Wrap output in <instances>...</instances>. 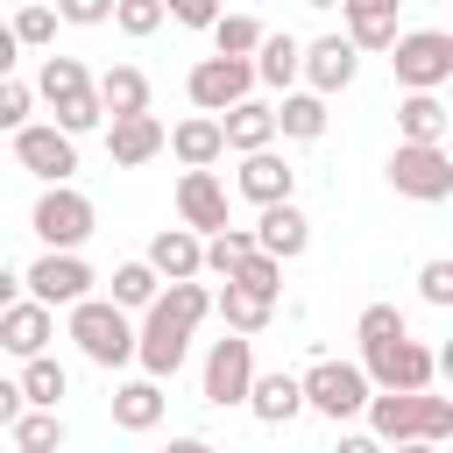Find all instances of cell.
I'll use <instances>...</instances> for the list:
<instances>
[{
    "instance_id": "obj_1",
    "label": "cell",
    "mask_w": 453,
    "mask_h": 453,
    "mask_svg": "<svg viewBox=\"0 0 453 453\" xmlns=\"http://www.w3.org/2000/svg\"><path fill=\"white\" fill-rule=\"evenodd\" d=\"M205 311H212V290H205L198 276H184V283L156 290V297L142 304V326H134V361H142V375L170 382V375L184 368L191 333H198V319H205Z\"/></svg>"
},
{
    "instance_id": "obj_2",
    "label": "cell",
    "mask_w": 453,
    "mask_h": 453,
    "mask_svg": "<svg viewBox=\"0 0 453 453\" xmlns=\"http://www.w3.org/2000/svg\"><path fill=\"white\" fill-rule=\"evenodd\" d=\"M368 432L382 439V446H396V439H432V446H446L453 439V396H432V389H368Z\"/></svg>"
},
{
    "instance_id": "obj_3",
    "label": "cell",
    "mask_w": 453,
    "mask_h": 453,
    "mask_svg": "<svg viewBox=\"0 0 453 453\" xmlns=\"http://www.w3.org/2000/svg\"><path fill=\"white\" fill-rule=\"evenodd\" d=\"M35 99H50V113H57L64 134H92V127H106L99 92H92V71H85L78 57H42V71H35Z\"/></svg>"
},
{
    "instance_id": "obj_4",
    "label": "cell",
    "mask_w": 453,
    "mask_h": 453,
    "mask_svg": "<svg viewBox=\"0 0 453 453\" xmlns=\"http://www.w3.org/2000/svg\"><path fill=\"white\" fill-rule=\"evenodd\" d=\"M71 340H78V354L92 368H127L134 361V326H127V311L113 297H78L71 304Z\"/></svg>"
},
{
    "instance_id": "obj_5",
    "label": "cell",
    "mask_w": 453,
    "mask_h": 453,
    "mask_svg": "<svg viewBox=\"0 0 453 453\" xmlns=\"http://www.w3.org/2000/svg\"><path fill=\"white\" fill-rule=\"evenodd\" d=\"M389 64H396V85L403 92H439L453 78V35L446 28H396Z\"/></svg>"
},
{
    "instance_id": "obj_6",
    "label": "cell",
    "mask_w": 453,
    "mask_h": 453,
    "mask_svg": "<svg viewBox=\"0 0 453 453\" xmlns=\"http://www.w3.org/2000/svg\"><path fill=\"white\" fill-rule=\"evenodd\" d=\"M389 184H396V198H418V205L453 198V156H446V142H396L389 149Z\"/></svg>"
},
{
    "instance_id": "obj_7",
    "label": "cell",
    "mask_w": 453,
    "mask_h": 453,
    "mask_svg": "<svg viewBox=\"0 0 453 453\" xmlns=\"http://www.w3.org/2000/svg\"><path fill=\"white\" fill-rule=\"evenodd\" d=\"M28 226H35L42 248H85L92 226H99V205H92L85 191H71V184H50V191L35 198V212H28Z\"/></svg>"
},
{
    "instance_id": "obj_8",
    "label": "cell",
    "mask_w": 453,
    "mask_h": 453,
    "mask_svg": "<svg viewBox=\"0 0 453 453\" xmlns=\"http://www.w3.org/2000/svg\"><path fill=\"white\" fill-rule=\"evenodd\" d=\"M92 283H99V276L85 269V255H78V248H42V255L21 269V290H28L35 304H50V311H57V304L71 311L78 297H92Z\"/></svg>"
},
{
    "instance_id": "obj_9",
    "label": "cell",
    "mask_w": 453,
    "mask_h": 453,
    "mask_svg": "<svg viewBox=\"0 0 453 453\" xmlns=\"http://www.w3.org/2000/svg\"><path fill=\"white\" fill-rule=\"evenodd\" d=\"M297 389H304V411H319V418H361V403H368V375H361V361H311L304 375H297Z\"/></svg>"
},
{
    "instance_id": "obj_10",
    "label": "cell",
    "mask_w": 453,
    "mask_h": 453,
    "mask_svg": "<svg viewBox=\"0 0 453 453\" xmlns=\"http://www.w3.org/2000/svg\"><path fill=\"white\" fill-rule=\"evenodd\" d=\"M361 375H368V389H432L439 354L403 333V340H389V347H368V354H361Z\"/></svg>"
},
{
    "instance_id": "obj_11",
    "label": "cell",
    "mask_w": 453,
    "mask_h": 453,
    "mask_svg": "<svg viewBox=\"0 0 453 453\" xmlns=\"http://www.w3.org/2000/svg\"><path fill=\"white\" fill-rule=\"evenodd\" d=\"M14 156H21V170L42 177V184H71V177H78V134H64L57 120L14 127Z\"/></svg>"
},
{
    "instance_id": "obj_12",
    "label": "cell",
    "mask_w": 453,
    "mask_h": 453,
    "mask_svg": "<svg viewBox=\"0 0 453 453\" xmlns=\"http://www.w3.org/2000/svg\"><path fill=\"white\" fill-rule=\"evenodd\" d=\"M184 92H191L198 113H226L234 99L255 92V64H248V57H198L191 78H184Z\"/></svg>"
},
{
    "instance_id": "obj_13",
    "label": "cell",
    "mask_w": 453,
    "mask_h": 453,
    "mask_svg": "<svg viewBox=\"0 0 453 453\" xmlns=\"http://www.w3.org/2000/svg\"><path fill=\"white\" fill-rule=\"evenodd\" d=\"M354 71H361V50H354L347 35H319V42H304V50H297V78H304V92H319V99L347 92V85H354Z\"/></svg>"
},
{
    "instance_id": "obj_14",
    "label": "cell",
    "mask_w": 453,
    "mask_h": 453,
    "mask_svg": "<svg viewBox=\"0 0 453 453\" xmlns=\"http://www.w3.org/2000/svg\"><path fill=\"white\" fill-rule=\"evenodd\" d=\"M248 382H255V340L248 333H226V340H212V354H205V403H241L248 396Z\"/></svg>"
},
{
    "instance_id": "obj_15",
    "label": "cell",
    "mask_w": 453,
    "mask_h": 453,
    "mask_svg": "<svg viewBox=\"0 0 453 453\" xmlns=\"http://www.w3.org/2000/svg\"><path fill=\"white\" fill-rule=\"evenodd\" d=\"M50 340H57V311H50V304H35V297H14V304H0V347H7L14 361H28V354H50Z\"/></svg>"
},
{
    "instance_id": "obj_16",
    "label": "cell",
    "mask_w": 453,
    "mask_h": 453,
    "mask_svg": "<svg viewBox=\"0 0 453 453\" xmlns=\"http://www.w3.org/2000/svg\"><path fill=\"white\" fill-rule=\"evenodd\" d=\"M234 191H241L248 205H276V198H290V191H297V170H290L276 149H248V156H241V170H234Z\"/></svg>"
},
{
    "instance_id": "obj_17",
    "label": "cell",
    "mask_w": 453,
    "mask_h": 453,
    "mask_svg": "<svg viewBox=\"0 0 453 453\" xmlns=\"http://www.w3.org/2000/svg\"><path fill=\"white\" fill-rule=\"evenodd\" d=\"M177 219H184L191 234H219V226H226V184H219L212 170H184V177H177Z\"/></svg>"
},
{
    "instance_id": "obj_18",
    "label": "cell",
    "mask_w": 453,
    "mask_h": 453,
    "mask_svg": "<svg viewBox=\"0 0 453 453\" xmlns=\"http://www.w3.org/2000/svg\"><path fill=\"white\" fill-rule=\"evenodd\" d=\"M248 234H255V248H262V255H276V262H297V255L311 248V219H304L290 198L262 205V219H255Z\"/></svg>"
},
{
    "instance_id": "obj_19",
    "label": "cell",
    "mask_w": 453,
    "mask_h": 453,
    "mask_svg": "<svg viewBox=\"0 0 453 453\" xmlns=\"http://www.w3.org/2000/svg\"><path fill=\"white\" fill-rule=\"evenodd\" d=\"M106 156H113L120 170L156 163V156H163V120H156V113H120V120H106Z\"/></svg>"
},
{
    "instance_id": "obj_20",
    "label": "cell",
    "mask_w": 453,
    "mask_h": 453,
    "mask_svg": "<svg viewBox=\"0 0 453 453\" xmlns=\"http://www.w3.org/2000/svg\"><path fill=\"white\" fill-rule=\"evenodd\" d=\"M262 425H290L297 411H304V389H297V375L290 368H255V382H248V396H241Z\"/></svg>"
},
{
    "instance_id": "obj_21",
    "label": "cell",
    "mask_w": 453,
    "mask_h": 453,
    "mask_svg": "<svg viewBox=\"0 0 453 453\" xmlns=\"http://www.w3.org/2000/svg\"><path fill=\"white\" fill-rule=\"evenodd\" d=\"M212 120H219V142H226L234 156H248V149H269V142H276V113H269L255 92H248V99H234L226 113H212Z\"/></svg>"
},
{
    "instance_id": "obj_22",
    "label": "cell",
    "mask_w": 453,
    "mask_h": 453,
    "mask_svg": "<svg viewBox=\"0 0 453 453\" xmlns=\"http://www.w3.org/2000/svg\"><path fill=\"white\" fill-rule=\"evenodd\" d=\"M163 149H170L184 170H212V163L226 156V142H219V120H212V113H191V120L163 127Z\"/></svg>"
},
{
    "instance_id": "obj_23",
    "label": "cell",
    "mask_w": 453,
    "mask_h": 453,
    "mask_svg": "<svg viewBox=\"0 0 453 453\" xmlns=\"http://www.w3.org/2000/svg\"><path fill=\"white\" fill-rule=\"evenodd\" d=\"M340 14H347V42L361 57L396 42V0H340Z\"/></svg>"
},
{
    "instance_id": "obj_24",
    "label": "cell",
    "mask_w": 453,
    "mask_h": 453,
    "mask_svg": "<svg viewBox=\"0 0 453 453\" xmlns=\"http://www.w3.org/2000/svg\"><path fill=\"white\" fill-rule=\"evenodd\" d=\"M297 50H304V42H297L290 28H262V42H255V57H248V64H255V85L290 92V85H297Z\"/></svg>"
},
{
    "instance_id": "obj_25",
    "label": "cell",
    "mask_w": 453,
    "mask_h": 453,
    "mask_svg": "<svg viewBox=\"0 0 453 453\" xmlns=\"http://www.w3.org/2000/svg\"><path fill=\"white\" fill-rule=\"evenodd\" d=\"M92 92H99V113H106V120H120V113H149V78H142L134 64H106V71L92 78Z\"/></svg>"
},
{
    "instance_id": "obj_26",
    "label": "cell",
    "mask_w": 453,
    "mask_h": 453,
    "mask_svg": "<svg viewBox=\"0 0 453 453\" xmlns=\"http://www.w3.org/2000/svg\"><path fill=\"white\" fill-rule=\"evenodd\" d=\"M198 248H205V241H198L191 226H163V234L149 241V255H142V262H149L163 283H184V276H198Z\"/></svg>"
},
{
    "instance_id": "obj_27",
    "label": "cell",
    "mask_w": 453,
    "mask_h": 453,
    "mask_svg": "<svg viewBox=\"0 0 453 453\" xmlns=\"http://www.w3.org/2000/svg\"><path fill=\"white\" fill-rule=\"evenodd\" d=\"M113 425H120V432H156V425H163V382H156V375L120 382V389H113Z\"/></svg>"
},
{
    "instance_id": "obj_28",
    "label": "cell",
    "mask_w": 453,
    "mask_h": 453,
    "mask_svg": "<svg viewBox=\"0 0 453 453\" xmlns=\"http://www.w3.org/2000/svg\"><path fill=\"white\" fill-rule=\"evenodd\" d=\"M446 127H453V113H446L439 92H403V106H396V142H446Z\"/></svg>"
},
{
    "instance_id": "obj_29",
    "label": "cell",
    "mask_w": 453,
    "mask_h": 453,
    "mask_svg": "<svg viewBox=\"0 0 453 453\" xmlns=\"http://www.w3.org/2000/svg\"><path fill=\"white\" fill-rule=\"evenodd\" d=\"M269 113H276V134H283V142H319L326 120H333L319 92H283V106H269Z\"/></svg>"
},
{
    "instance_id": "obj_30",
    "label": "cell",
    "mask_w": 453,
    "mask_h": 453,
    "mask_svg": "<svg viewBox=\"0 0 453 453\" xmlns=\"http://www.w3.org/2000/svg\"><path fill=\"white\" fill-rule=\"evenodd\" d=\"M71 396V375H64V361L57 354H28L21 361V403H35V411H57Z\"/></svg>"
},
{
    "instance_id": "obj_31",
    "label": "cell",
    "mask_w": 453,
    "mask_h": 453,
    "mask_svg": "<svg viewBox=\"0 0 453 453\" xmlns=\"http://www.w3.org/2000/svg\"><path fill=\"white\" fill-rule=\"evenodd\" d=\"M212 311L226 319V333H248V340L276 319V304H269V297H255V290H241V283H226V290L212 297Z\"/></svg>"
},
{
    "instance_id": "obj_32",
    "label": "cell",
    "mask_w": 453,
    "mask_h": 453,
    "mask_svg": "<svg viewBox=\"0 0 453 453\" xmlns=\"http://www.w3.org/2000/svg\"><path fill=\"white\" fill-rule=\"evenodd\" d=\"M7 432H14V453H57V446H64V411L21 403V418H14Z\"/></svg>"
},
{
    "instance_id": "obj_33",
    "label": "cell",
    "mask_w": 453,
    "mask_h": 453,
    "mask_svg": "<svg viewBox=\"0 0 453 453\" xmlns=\"http://www.w3.org/2000/svg\"><path fill=\"white\" fill-rule=\"evenodd\" d=\"M248 255H255V234H248V226H219V234L198 248V269H212V276H234Z\"/></svg>"
},
{
    "instance_id": "obj_34",
    "label": "cell",
    "mask_w": 453,
    "mask_h": 453,
    "mask_svg": "<svg viewBox=\"0 0 453 453\" xmlns=\"http://www.w3.org/2000/svg\"><path fill=\"white\" fill-rule=\"evenodd\" d=\"M205 35H212V57H255L262 21H255V14H226V7H219V21H212Z\"/></svg>"
},
{
    "instance_id": "obj_35",
    "label": "cell",
    "mask_w": 453,
    "mask_h": 453,
    "mask_svg": "<svg viewBox=\"0 0 453 453\" xmlns=\"http://www.w3.org/2000/svg\"><path fill=\"white\" fill-rule=\"evenodd\" d=\"M156 290H163V276H156L149 262H120V269H113V304H120V311H142Z\"/></svg>"
},
{
    "instance_id": "obj_36",
    "label": "cell",
    "mask_w": 453,
    "mask_h": 453,
    "mask_svg": "<svg viewBox=\"0 0 453 453\" xmlns=\"http://www.w3.org/2000/svg\"><path fill=\"white\" fill-rule=\"evenodd\" d=\"M403 333H411V326H403V311H396V304H368V311L354 319L361 354H368V347H389V340H403Z\"/></svg>"
},
{
    "instance_id": "obj_37",
    "label": "cell",
    "mask_w": 453,
    "mask_h": 453,
    "mask_svg": "<svg viewBox=\"0 0 453 453\" xmlns=\"http://www.w3.org/2000/svg\"><path fill=\"white\" fill-rule=\"evenodd\" d=\"M226 283H241V290H255V297H269V304H276V290H283V262L255 248V255H248V262H241Z\"/></svg>"
},
{
    "instance_id": "obj_38",
    "label": "cell",
    "mask_w": 453,
    "mask_h": 453,
    "mask_svg": "<svg viewBox=\"0 0 453 453\" xmlns=\"http://www.w3.org/2000/svg\"><path fill=\"white\" fill-rule=\"evenodd\" d=\"M106 21H113L120 35H134V42H142V35H156V28H163V0H113V14H106Z\"/></svg>"
},
{
    "instance_id": "obj_39",
    "label": "cell",
    "mask_w": 453,
    "mask_h": 453,
    "mask_svg": "<svg viewBox=\"0 0 453 453\" xmlns=\"http://www.w3.org/2000/svg\"><path fill=\"white\" fill-rule=\"evenodd\" d=\"M7 28H14L21 50H50V42H57V7H21Z\"/></svg>"
},
{
    "instance_id": "obj_40",
    "label": "cell",
    "mask_w": 453,
    "mask_h": 453,
    "mask_svg": "<svg viewBox=\"0 0 453 453\" xmlns=\"http://www.w3.org/2000/svg\"><path fill=\"white\" fill-rule=\"evenodd\" d=\"M28 113H35V85H21V78H0V134L28 127Z\"/></svg>"
},
{
    "instance_id": "obj_41",
    "label": "cell",
    "mask_w": 453,
    "mask_h": 453,
    "mask_svg": "<svg viewBox=\"0 0 453 453\" xmlns=\"http://www.w3.org/2000/svg\"><path fill=\"white\" fill-rule=\"evenodd\" d=\"M418 297H425V304H439V311L453 304V262H446V255H432V262L418 269Z\"/></svg>"
},
{
    "instance_id": "obj_42",
    "label": "cell",
    "mask_w": 453,
    "mask_h": 453,
    "mask_svg": "<svg viewBox=\"0 0 453 453\" xmlns=\"http://www.w3.org/2000/svg\"><path fill=\"white\" fill-rule=\"evenodd\" d=\"M163 21H184V28H212V21H219V0H163Z\"/></svg>"
},
{
    "instance_id": "obj_43",
    "label": "cell",
    "mask_w": 453,
    "mask_h": 453,
    "mask_svg": "<svg viewBox=\"0 0 453 453\" xmlns=\"http://www.w3.org/2000/svg\"><path fill=\"white\" fill-rule=\"evenodd\" d=\"M113 14V0H57V21H71V28H99Z\"/></svg>"
},
{
    "instance_id": "obj_44",
    "label": "cell",
    "mask_w": 453,
    "mask_h": 453,
    "mask_svg": "<svg viewBox=\"0 0 453 453\" xmlns=\"http://www.w3.org/2000/svg\"><path fill=\"white\" fill-rule=\"evenodd\" d=\"M14 418H21V382L0 375V425H14Z\"/></svg>"
},
{
    "instance_id": "obj_45",
    "label": "cell",
    "mask_w": 453,
    "mask_h": 453,
    "mask_svg": "<svg viewBox=\"0 0 453 453\" xmlns=\"http://www.w3.org/2000/svg\"><path fill=\"white\" fill-rule=\"evenodd\" d=\"M14 57H21V42H14V28L0 21V78H14Z\"/></svg>"
},
{
    "instance_id": "obj_46",
    "label": "cell",
    "mask_w": 453,
    "mask_h": 453,
    "mask_svg": "<svg viewBox=\"0 0 453 453\" xmlns=\"http://www.w3.org/2000/svg\"><path fill=\"white\" fill-rule=\"evenodd\" d=\"M340 453H382V439H375V432H347V439H340Z\"/></svg>"
},
{
    "instance_id": "obj_47",
    "label": "cell",
    "mask_w": 453,
    "mask_h": 453,
    "mask_svg": "<svg viewBox=\"0 0 453 453\" xmlns=\"http://www.w3.org/2000/svg\"><path fill=\"white\" fill-rule=\"evenodd\" d=\"M163 453H212V439H198V432H184V439H170Z\"/></svg>"
},
{
    "instance_id": "obj_48",
    "label": "cell",
    "mask_w": 453,
    "mask_h": 453,
    "mask_svg": "<svg viewBox=\"0 0 453 453\" xmlns=\"http://www.w3.org/2000/svg\"><path fill=\"white\" fill-rule=\"evenodd\" d=\"M14 297H21V276H14L7 262H0V304H14Z\"/></svg>"
},
{
    "instance_id": "obj_49",
    "label": "cell",
    "mask_w": 453,
    "mask_h": 453,
    "mask_svg": "<svg viewBox=\"0 0 453 453\" xmlns=\"http://www.w3.org/2000/svg\"><path fill=\"white\" fill-rule=\"evenodd\" d=\"M382 453H439L432 439H396V446H382Z\"/></svg>"
},
{
    "instance_id": "obj_50",
    "label": "cell",
    "mask_w": 453,
    "mask_h": 453,
    "mask_svg": "<svg viewBox=\"0 0 453 453\" xmlns=\"http://www.w3.org/2000/svg\"><path fill=\"white\" fill-rule=\"evenodd\" d=\"M304 7H340V0H304Z\"/></svg>"
},
{
    "instance_id": "obj_51",
    "label": "cell",
    "mask_w": 453,
    "mask_h": 453,
    "mask_svg": "<svg viewBox=\"0 0 453 453\" xmlns=\"http://www.w3.org/2000/svg\"><path fill=\"white\" fill-rule=\"evenodd\" d=\"M396 7H418V0H396Z\"/></svg>"
}]
</instances>
